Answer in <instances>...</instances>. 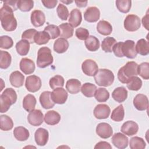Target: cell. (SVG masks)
I'll return each mask as SVG.
<instances>
[{"label": "cell", "instance_id": "6", "mask_svg": "<svg viewBox=\"0 0 149 149\" xmlns=\"http://www.w3.org/2000/svg\"><path fill=\"white\" fill-rule=\"evenodd\" d=\"M141 26V21L139 17L136 15H128L124 20V27L128 31H135Z\"/></svg>", "mask_w": 149, "mask_h": 149}, {"label": "cell", "instance_id": "9", "mask_svg": "<svg viewBox=\"0 0 149 149\" xmlns=\"http://www.w3.org/2000/svg\"><path fill=\"white\" fill-rule=\"evenodd\" d=\"M81 69L86 75L88 76H94L98 70V66L94 61L88 59L84 61L82 63Z\"/></svg>", "mask_w": 149, "mask_h": 149}, {"label": "cell", "instance_id": "41", "mask_svg": "<svg viewBox=\"0 0 149 149\" xmlns=\"http://www.w3.org/2000/svg\"><path fill=\"white\" fill-rule=\"evenodd\" d=\"M127 87L129 90L132 91H138L142 86V81L137 76H133L127 81Z\"/></svg>", "mask_w": 149, "mask_h": 149}, {"label": "cell", "instance_id": "35", "mask_svg": "<svg viewBox=\"0 0 149 149\" xmlns=\"http://www.w3.org/2000/svg\"><path fill=\"white\" fill-rule=\"evenodd\" d=\"M12 62V57L10 54L5 51H0V68L6 69L9 67Z\"/></svg>", "mask_w": 149, "mask_h": 149}, {"label": "cell", "instance_id": "25", "mask_svg": "<svg viewBox=\"0 0 149 149\" xmlns=\"http://www.w3.org/2000/svg\"><path fill=\"white\" fill-rule=\"evenodd\" d=\"M82 20L81 11L78 9H73L70 13L69 23L73 27H78Z\"/></svg>", "mask_w": 149, "mask_h": 149}, {"label": "cell", "instance_id": "22", "mask_svg": "<svg viewBox=\"0 0 149 149\" xmlns=\"http://www.w3.org/2000/svg\"><path fill=\"white\" fill-rule=\"evenodd\" d=\"M9 81L12 86L19 88L23 85L24 76L19 71H14L10 74Z\"/></svg>", "mask_w": 149, "mask_h": 149}, {"label": "cell", "instance_id": "44", "mask_svg": "<svg viewBox=\"0 0 149 149\" xmlns=\"http://www.w3.org/2000/svg\"><path fill=\"white\" fill-rule=\"evenodd\" d=\"M116 6L118 10L122 13H128L132 6V1L130 0H117Z\"/></svg>", "mask_w": 149, "mask_h": 149}, {"label": "cell", "instance_id": "56", "mask_svg": "<svg viewBox=\"0 0 149 149\" xmlns=\"http://www.w3.org/2000/svg\"><path fill=\"white\" fill-rule=\"evenodd\" d=\"M94 148H97V149H102V148H105V149H111L112 146L111 144L107 142V141H100L97 143L95 147Z\"/></svg>", "mask_w": 149, "mask_h": 149}, {"label": "cell", "instance_id": "8", "mask_svg": "<svg viewBox=\"0 0 149 149\" xmlns=\"http://www.w3.org/2000/svg\"><path fill=\"white\" fill-rule=\"evenodd\" d=\"M25 87L29 92H37L41 87V79L36 75H31L27 77L26 79Z\"/></svg>", "mask_w": 149, "mask_h": 149}, {"label": "cell", "instance_id": "17", "mask_svg": "<svg viewBox=\"0 0 149 149\" xmlns=\"http://www.w3.org/2000/svg\"><path fill=\"white\" fill-rule=\"evenodd\" d=\"M120 130L122 133L128 136L135 135L139 130V126L137 123L133 120L125 122L122 126Z\"/></svg>", "mask_w": 149, "mask_h": 149}, {"label": "cell", "instance_id": "20", "mask_svg": "<svg viewBox=\"0 0 149 149\" xmlns=\"http://www.w3.org/2000/svg\"><path fill=\"white\" fill-rule=\"evenodd\" d=\"M20 69L25 74H30L35 70L34 62L30 59L27 58H23L21 59L19 63Z\"/></svg>", "mask_w": 149, "mask_h": 149}, {"label": "cell", "instance_id": "59", "mask_svg": "<svg viewBox=\"0 0 149 149\" xmlns=\"http://www.w3.org/2000/svg\"><path fill=\"white\" fill-rule=\"evenodd\" d=\"M61 2H63V3H66V4H68V3H72L73 1H61Z\"/></svg>", "mask_w": 149, "mask_h": 149}, {"label": "cell", "instance_id": "47", "mask_svg": "<svg viewBox=\"0 0 149 149\" xmlns=\"http://www.w3.org/2000/svg\"><path fill=\"white\" fill-rule=\"evenodd\" d=\"M138 74L143 79L148 80L149 79V63L148 62H143L138 65Z\"/></svg>", "mask_w": 149, "mask_h": 149}, {"label": "cell", "instance_id": "48", "mask_svg": "<svg viewBox=\"0 0 149 149\" xmlns=\"http://www.w3.org/2000/svg\"><path fill=\"white\" fill-rule=\"evenodd\" d=\"M18 8L22 12H29L34 6V1L31 0H19L17 2Z\"/></svg>", "mask_w": 149, "mask_h": 149}, {"label": "cell", "instance_id": "50", "mask_svg": "<svg viewBox=\"0 0 149 149\" xmlns=\"http://www.w3.org/2000/svg\"><path fill=\"white\" fill-rule=\"evenodd\" d=\"M56 12L58 17L62 20H66L69 16L68 8L62 3H59L56 8Z\"/></svg>", "mask_w": 149, "mask_h": 149}, {"label": "cell", "instance_id": "13", "mask_svg": "<svg viewBox=\"0 0 149 149\" xmlns=\"http://www.w3.org/2000/svg\"><path fill=\"white\" fill-rule=\"evenodd\" d=\"M49 139V133L47 129L42 127L37 129L34 133V139L36 144L40 146L47 144Z\"/></svg>", "mask_w": 149, "mask_h": 149}, {"label": "cell", "instance_id": "34", "mask_svg": "<svg viewBox=\"0 0 149 149\" xmlns=\"http://www.w3.org/2000/svg\"><path fill=\"white\" fill-rule=\"evenodd\" d=\"M16 49L20 55H26L30 49V43L25 40H21L19 41L16 44Z\"/></svg>", "mask_w": 149, "mask_h": 149}, {"label": "cell", "instance_id": "1", "mask_svg": "<svg viewBox=\"0 0 149 149\" xmlns=\"http://www.w3.org/2000/svg\"><path fill=\"white\" fill-rule=\"evenodd\" d=\"M0 20L1 26L6 31H13L17 27V21L13 11L3 6L0 9Z\"/></svg>", "mask_w": 149, "mask_h": 149}, {"label": "cell", "instance_id": "45", "mask_svg": "<svg viewBox=\"0 0 149 149\" xmlns=\"http://www.w3.org/2000/svg\"><path fill=\"white\" fill-rule=\"evenodd\" d=\"M65 80L63 77L61 75H55L51 77L49 81V84L52 89H55L59 87H63Z\"/></svg>", "mask_w": 149, "mask_h": 149}, {"label": "cell", "instance_id": "53", "mask_svg": "<svg viewBox=\"0 0 149 149\" xmlns=\"http://www.w3.org/2000/svg\"><path fill=\"white\" fill-rule=\"evenodd\" d=\"M122 44H123V42H121V41L116 42L115 44V45L113 46V49H112V51L113 52L115 55L119 58L123 57V55L122 51Z\"/></svg>", "mask_w": 149, "mask_h": 149}, {"label": "cell", "instance_id": "18", "mask_svg": "<svg viewBox=\"0 0 149 149\" xmlns=\"http://www.w3.org/2000/svg\"><path fill=\"white\" fill-rule=\"evenodd\" d=\"M133 105L139 111H144L148 107V100L147 97L143 94H139L133 99Z\"/></svg>", "mask_w": 149, "mask_h": 149}, {"label": "cell", "instance_id": "32", "mask_svg": "<svg viewBox=\"0 0 149 149\" xmlns=\"http://www.w3.org/2000/svg\"><path fill=\"white\" fill-rule=\"evenodd\" d=\"M86 48L91 52L97 51L100 48V41L98 39L93 36H89L84 42Z\"/></svg>", "mask_w": 149, "mask_h": 149}, {"label": "cell", "instance_id": "40", "mask_svg": "<svg viewBox=\"0 0 149 149\" xmlns=\"http://www.w3.org/2000/svg\"><path fill=\"white\" fill-rule=\"evenodd\" d=\"M125 116V111L123 105H119L115 108L112 112L111 118L115 122H120L123 120Z\"/></svg>", "mask_w": 149, "mask_h": 149}, {"label": "cell", "instance_id": "57", "mask_svg": "<svg viewBox=\"0 0 149 149\" xmlns=\"http://www.w3.org/2000/svg\"><path fill=\"white\" fill-rule=\"evenodd\" d=\"M142 23H143V27H144L147 30H148V11L146 15V16H144L143 19H142Z\"/></svg>", "mask_w": 149, "mask_h": 149}, {"label": "cell", "instance_id": "30", "mask_svg": "<svg viewBox=\"0 0 149 149\" xmlns=\"http://www.w3.org/2000/svg\"><path fill=\"white\" fill-rule=\"evenodd\" d=\"M98 33L103 36H108L112 31V25L106 20H100L97 24Z\"/></svg>", "mask_w": 149, "mask_h": 149}, {"label": "cell", "instance_id": "10", "mask_svg": "<svg viewBox=\"0 0 149 149\" xmlns=\"http://www.w3.org/2000/svg\"><path fill=\"white\" fill-rule=\"evenodd\" d=\"M51 98L55 104H64L68 97L67 91L63 87H59L54 89L51 92Z\"/></svg>", "mask_w": 149, "mask_h": 149}, {"label": "cell", "instance_id": "52", "mask_svg": "<svg viewBox=\"0 0 149 149\" xmlns=\"http://www.w3.org/2000/svg\"><path fill=\"white\" fill-rule=\"evenodd\" d=\"M75 34L78 39L80 40H86L89 36V31L86 29L79 27L76 30Z\"/></svg>", "mask_w": 149, "mask_h": 149}, {"label": "cell", "instance_id": "11", "mask_svg": "<svg viewBox=\"0 0 149 149\" xmlns=\"http://www.w3.org/2000/svg\"><path fill=\"white\" fill-rule=\"evenodd\" d=\"M27 121L32 126H38L44 122V115L40 109H34L27 116Z\"/></svg>", "mask_w": 149, "mask_h": 149}, {"label": "cell", "instance_id": "28", "mask_svg": "<svg viewBox=\"0 0 149 149\" xmlns=\"http://www.w3.org/2000/svg\"><path fill=\"white\" fill-rule=\"evenodd\" d=\"M60 30V37L65 39H68L72 37L73 35V27L68 23L61 24L59 26Z\"/></svg>", "mask_w": 149, "mask_h": 149}, {"label": "cell", "instance_id": "46", "mask_svg": "<svg viewBox=\"0 0 149 149\" xmlns=\"http://www.w3.org/2000/svg\"><path fill=\"white\" fill-rule=\"evenodd\" d=\"M44 31L49 34L51 39H55L60 36L59 27L54 24H48L44 28Z\"/></svg>", "mask_w": 149, "mask_h": 149}, {"label": "cell", "instance_id": "49", "mask_svg": "<svg viewBox=\"0 0 149 149\" xmlns=\"http://www.w3.org/2000/svg\"><path fill=\"white\" fill-rule=\"evenodd\" d=\"M37 31L34 29H30L25 30L22 35V40H25L29 42L30 44L34 42V37Z\"/></svg>", "mask_w": 149, "mask_h": 149}, {"label": "cell", "instance_id": "38", "mask_svg": "<svg viewBox=\"0 0 149 149\" xmlns=\"http://www.w3.org/2000/svg\"><path fill=\"white\" fill-rule=\"evenodd\" d=\"M116 43V40L112 37H107L105 38L101 43V48L105 52H112V49L115 44Z\"/></svg>", "mask_w": 149, "mask_h": 149}, {"label": "cell", "instance_id": "55", "mask_svg": "<svg viewBox=\"0 0 149 149\" xmlns=\"http://www.w3.org/2000/svg\"><path fill=\"white\" fill-rule=\"evenodd\" d=\"M41 2L45 8L48 9H52L56 6L58 3V1L57 0H50V1L42 0L41 1Z\"/></svg>", "mask_w": 149, "mask_h": 149}, {"label": "cell", "instance_id": "31", "mask_svg": "<svg viewBox=\"0 0 149 149\" xmlns=\"http://www.w3.org/2000/svg\"><path fill=\"white\" fill-rule=\"evenodd\" d=\"M54 50L58 53L62 54L65 52L69 48V42L66 39L59 38L56 40L54 44Z\"/></svg>", "mask_w": 149, "mask_h": 149}, {"label": "cell", "instance_id": "14", "mask_svg": "<svg viewBox=\"0 0 149 149\" xmlns=\"http://www.w3.org/2000/svg\"><path fill=\"white\" fill-rule=\"evenodd\" d=\"M94 115L98 119H104L108 118L111 109L107 104H98L94 109Z\"/></svg>", "mask_w": 149, "mask_h": 149}, {"label": "cell", "instance_id": "16", "mask_svg": "<svg viewBox=\"0 0 149 149\" xmlns=\"http://www.w3.org/2000/svg\"><path fill=\"white\" fill-rule=\"evenodd\" d=\"M100 17V11L95 6L88 7L84 13V20L89 23H94L98 21Z\"/></svg>", "mask_w": 149, "mask_h": 149}, {"label": "cell", "instance_id": "21", "mask_svg": "<svg viewBox=\"0 0 149 149\" xmlns=\"http://www.w3.org/2000/svg\"><path fill=\"white\" fill-rule=\"evenodd\" d=\"M51 92L49 91H43L40 96V102L44 109H50L54 107L55 102L51 98Z\"/></svg>", "mask_w": 149, "mask_h": 149}, {"label": "cell", "instance_id": "7", "mask_svg": "<svg viewBox=\"0 0 149 149\" xmlns=\"http://www.w3.org/2000/svg\"><path fill=\"white\" fill-rule=\"evenodd\" d=\"M122 51L123 56H126L129 59H134L137 56L136 50L135 42L133 40H127L123 42L122 47Z\"/></svg>", "mask_w": 149, "mask_h": 149}, {"label": "cell", "instance_id": "26", "mask_svg": "<svg viewBox=\"0 0 149 149\" xmlns=\"http://www.w3.org/2000/svg\"><path fill=\"white\" fill-rule=\"evenodd\" d=\"M13 135L18 141H24L29 139L30 133L26 127L23 126H18L14 129Z\"/></svg>", "mask_w": 149, "mask_h": 149}, {"label": "cell", "instance_id": "3", "mask_svg": "<svg viewBox=\"0 0 149 149\" xmlns=\"http://www.w3.org/2000/svg\"><path fill=\"white\" fill-rule=\"evenodd\" d=\"M16 100L17 94L15 90L12 88H6L0 96V112H7L10 107L16 102Z\"/></svg>", "mask_w": 149, "mask_h": 149}, {"label": "cell", "instance_id": "42", "mask_svg": "<svg viewBox=\"0 0 149 149\" xmlns=\"http://www.w3.org/2000/svg\"><path fill=\"white\" fill-rule=\"evenodd\" d=\"M129 146L132 149H144L146 146V144L143 138L135 136L130 140Z\"/></svg>", "mask_w": 149, "mask_h": 149}, {"label": "cell", "instance_id": "39", "mask_svg": "<svg viewBox=\"0 0 149 149\" xmlns=\"http://www.w3.org/2000/svg\"><path fill=\"white\" fill-rule=\"evenodd\" d=\"M94 97L98 102H104L109 99V93L106 88L100 87L96 90Z\"/></svg>", "mask_w": 149, "mask_h": 149}, {"label": "cell", "instance_id": "15", "mask_svg": "<svg viewBox=\"0 0 149 149\" xmlns=\"http://www.w3.org/2000/svg\"><path fill=\"white\" fill-rule=\"evenodd\" d=\"M112 143L115 147L119 149H123L128 146V138L121 133H115L111 139Z\"/></svg>", "mask_w": 149, "mask_h": 149}, {"label": "cell", "instance_id": "36", "mask_svg": "<svg viewBox=\"0 0 149 149\" xmlns=\"http://www.w3.org/2000/svg\"><path fill=\"white\" fill-rule=\"evenodd\" d=\"M13 127V122L11 118L6 115L0 116V128L3 131H9Z\"/></svg>", "mask_w": 149, "mask_h": 149}, {"label": "cell", "instance_id": "12", "mask_svg": "<svg viewBox=\"0 0 149 149\" xmlns=\"http://www.w3.org/2000/svg\"><path fill=\"white\" fill-rule=\"evenodd\" d=\"M96 133L102 139H108L110 137L113 133L111 126L105 122L100 123L96 127Z\"/></svg>", "mask_w": 149, "mask_h": 149}, {"label": "cell", "instance_id": "23", "mask_svg": "<svg viewBox=\"0 0 149 149\" xmlns=\"http://www.w3.org/2000/svg\"><path fill=\"white\" fill-rule=\"evenodd\" d=\"M61 117L60 114L54 110L48 111L44 118L45 122L49 125H55L61 120Z\"/></svg>", "mask_w": 149, "mask_h": 149}, {"label": "cell", "instance_id": "19", "mask_svg": "<svg viewBox=\"0 0 149 149\" xmlns=\"http://www.w3.org/2000/svg\"><path fill=\"white\" fill-rule=\"evenodd\" d=\"M31 24L34 27H40L45 22V16L43 12L40 10H34L31 13L30 16Z\"/></svg>", "mask_w": 149, "mask_h": 149}, {"label": "cell", "instance_id": "5", "mask_svg": "<svg viewBox=\"0 0 149 149\" xmlns=\"http://www.w3.org/2000/svg\"><path fill=\"white\" fill-rule=\"evenodd\" d=\"M53 61L51 50L49 48L43 47L38 49L37 58V65L38 68H45L51 65Z\"/></svg>", "mask_w": 149, "mask_h": 149}, {"label": "cell", "instance_id": "4", "mask_svg": "<svg viewBox=\"0 0 149 149\" xmlns=\"http://www.w3.org/2000/svg\"><path fill=\"white\" fill-rule=\"evenodd\" d=\"M114 74L113 72L107 69H98L94 76L95 83L100 86L108 87L112 84L114 81Z\"/></svg>", "mask_w": 149, "mask_h": 149}, {"label": "cell", "instance_id": "43", "mask_svg": "<svg viewBox=\"0 0 149 149\" xmlns=\"http://www.w3.org/2000/svg\"><path fill=\"white\" fill-rule=\"evenodd\" d=\"M51 39L49 34L44 31H37L34 37V42L37 45H43L48 42Z\"/></svg>", "mask_w": 149, "mask_h": 149}, {"label": "cell", "instance_id": "54", "mask_svg": "<svg viewBox=\"0 0 149 149\" xmlns=\"http://www.w3.org/2000/svg\"><path fill=\"white\" fill-rule=\"evenodd\" d=\"M17 2H18V1H5L3 2V5L7 6L13 12L16 10L18 8Z\"/></svg>", "mask_w": 149, "mask_h": 149}, {"label": "cell", "instance_id": "37", "mask_svg": "<svg viewBox=\"0 0 149 149\" xmlns=\"http://www.w3.org/2000/svg\"><path fill=\"white\" fill-rule=\"evenodd\" d=\"M97 87L94 84L90 83H86L83 84L81 87L82 94L86 97H93L94 96Z\"/></svg>", "mask_w": 149, "mask_h": 149}, {"label": "cell", "instance_id": "27", "mask_svg": "<svg viewBox=\"0 0 149 149\" xmlns=\"http://www.w3.org/2000/svg\"><path fill=\"white\" fill-rule=\"evenodd\" d=\"M36 102L37 101L34 95L29 94L23 98V107L26 111L30 112L34 109Z\"/></svg>", "mask_w": 149, "mask_h": 149}, {"label": "cell", "instance_id": "58", "mask_svg": "<svg viewBox=\"0 0 149 149\" xmlns=\"http://www.w3.org/2000/svg\"><path fill=\"white\" fill-rule=\"evenodd\" d=\"M74 2L76 3V6L77 7H79V8L86 7L87 6V2H88L87 1H75Z\"/></svg>", "mask_w": 149, "mask_h": 149}, {"label": "cell", "instance_id": "51", "mask_svg": "<svg viewBox=\"0 0 149 149\" xmlns=\"http://www.w3.org/2000/svg\"><path fill=\"white\" fill-rule=\"evenodd\" d=\"M13 45L12 38L8 36H2L0 37V47L2 49H8Z\"/></svg>", "mask_w": 149, "mask_h": 149}, {"label": "cell", "instance_id": "33", "mask_svg": "<svg viewBox=\"0 0 149 149\" xmlns=\"http://www.w3.org/2000/svg\"><path fill=\"white\" fill-rule=\"evenodd\" d=\"M137 53L141 55H147L149 53V44L148 41L141 38L137 41L136 45Z\"/></svg>", "mask_w": 149, "mask_h": 149}, {"label": "cell", "instance_id": "29", "mask_svg": "<svg viewBox=\"0 0 149 149\" xmlns=\"http://www.w3.org/2000/svg\"><path fill=\"white\" fill-rule=\"evenodd\" d=\"M66 88L70 94H77L81 88V82L76 79H69L66 82Z\"/></svg>", "mask_w": 149, "mask_h": 149}, {"label": "cell", "instance_id": "24", "mask_svg": "<svg viewBox=\"0 0 149 149\" xmlns=\"http://www.w3.org/2000/svg\"><path fill=\"white\" fill-rule=\"evenodd\" d=\"M112 97L119 103L123 102L127 97V91L124 87H118L113 91Z\"/></svg>", "mask_w": 149, "mask_h": 149}, {"label": "cell", "instance_id": "2", "mask_svg": "<svg viewBox=\"0 0 149 149\" xmlns=\"http://www.w3.org/2000/svg\"><path fill=\"white\" fill-rule=\"evenodd\" d=\"M138 64L134 61L127 62L123 67L120 68L118 72V78L119 80L124 84L133 76L138 75Z\"/></svg>", "mask_w": 149, "mask_h": 149}]
</instances>
